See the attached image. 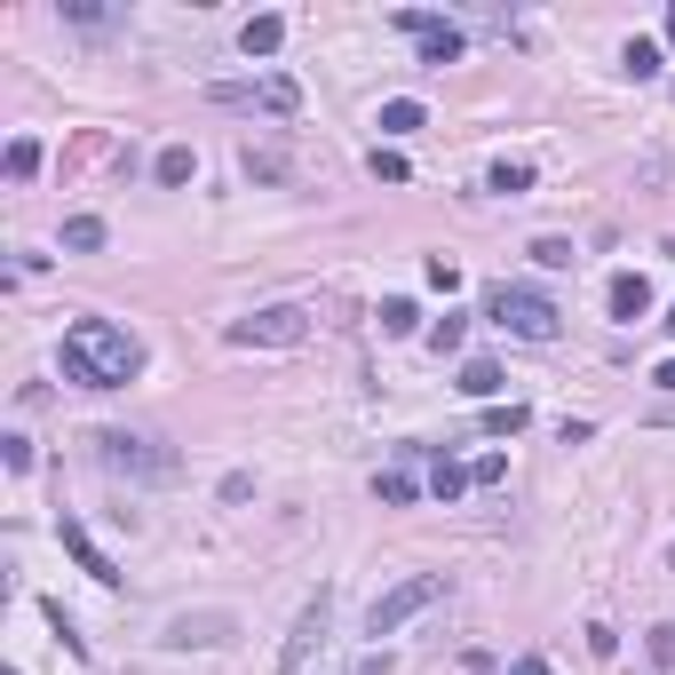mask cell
<instances>
[{
	"mask_svg": "<svg viewBox=\"0 0 675 675\" xmlns=\"http://www.w3.org/2000/svg\"><path fill=\"white\" fill-rule=\"evenodd\" d=\"M279 41H286V24H279V16H247V32H239V48H247V56H279Z\"/></svg>",
	"mask_w": 675,
	"mask_h": 675,
	"instance_id": "4fadbf2b",
	"label": "cell"
},
{
	"mask_svg": "<svg viewBox=\"0 0 675 675\" xmlns=\"http://www.w3.org/2000/svg\"><path fill=\"white\" fill-rule=\"evenodd\" d=\"M485 191H500V199H517V191H532V159H500L493 176H485Z\"/></svg>",
	"mask_w": 675,
	"mask_h": 675,
	"instance_id": "2e32d148",
	"label": "cell"
},
{
	"mask_svg": "<svg viewBox=\"0 0 675 675\" xmlns=\"http://www.w3.org/2000/svg\"><path fill=\"white\" fill-rule=\"evenodd\" d=\"M247 176H255V183H279V176H286V159H279V151H255V144H247Z\"/></svg>",
	"mask_w": 675,
	"mask_h": 675,
	"instance_id": "4316f807",
	"label": "cell"
},
{
	"mask_svg": "<svg viewBox=\"0 0 675 675\" xmlns=\"http://www.w3.org/2000/svg\"><path fill=\"white\" fill-rule=\"evenodd\" d=\"M397 32H414L421 41V64H437V72H446V64H461V24H446V16H429V9H397Z\"/></svg>",
	"mask_w": 675,
	"mask_h": 675,
	"instance_id": "ba28073f",
	"label": "cell"
},
{
	"mask_svg": "<svg viewBox=\"0 0 675 675\" xmlns=\"http://www.w3.org/2000/svg\"><path fill=\"white\" fill-rule=\"evenodd\" d=\"M326 628H334V588H318V596L294 612V635L279 644V675H302V667H311V652L326 644Z\"/></svg>",
	"mask_w": 675,
	"mask_h": 675,
	"instance_id": "52a82bcc",
	"label": "cell"
},
{
	"mask_svg": "<svg viewBox=\"0 0 675 675\" xmlns=\"http://www.w3.org/2000/svg\"><path fill=\"white\" fill-rule=\"evenodd\" d=\"M382 500H390V509H405V500H414L421 485H414V469H382V485H374Z\"/></svg>",
	"mask_w": 675,
	"mask_h": 675,
	"instance_id": "7402d4cb",
	"label": "cell"
},
{
	"mask_svg": "<svg viewBox=\"0 0 675 675\" xmlns=\"http://www.w3.org/2000/svg\"><path fill=\"white\" fill-rule=\"evenodd\" d=\"M525 255H532L540 270H572V239H532Z\"/></svg>",
	"mask_w": 675,
	"mask_h": 675,
	"instance_id": "d4e9b609",
	"label": "cell"
},
{
	"mask_svg": "<svg viewBox=\"0 0 675 675\" xmlns=\"http://www.w3.org/2000/svg\"><path fill=\"white\" fill-rule=\"evenodd\" d=\"M135 374H144V342H135L127 326H112V318H72V326H64V382L120 390Z\"/></svg>",
	"mask_w": 675,
	"mask_h": 675,
	"instance_id": "6da1fadb",
	"label": "cell"
},
{
	"mask_svg": "<svg viewBox=\"0 0 675 675\" xmlns=\"http://www.w3.org/2000/svg\"><path fill=\"white\" fill-rule=\"evenodd\" d=\"M365 167H374L382 183H405V176H414V167H405V151H397V144H374V159H365Z\"/></svg>",
	"mask_w": 675,
	"mask_h": 675,
	"instance_id": "cb8c5ba5",
	"label": "cell"
},
{
	"mask_svg": "<svg viewBox=\"0 0 675 675\" xmlns=\"http://www.w3.org/2000/svg\"><path fill=\"white\" fill-rule=\"evenodd\" d=\"M429 493H437V500H461V493H469V469L437 453V461H429Z\"/></svg>",
	"mask_w": 675,
	"mask_h": 675,
	"instance_id": "5bb4252c",
	"label": "cell"
},
{
	"mask_svg": "<svg viewBox=\"0 0 675 675\" xmlns=\"http://www.w3.org/2000/svg\"><path fill=\"white\" fill-rule=\"evenodd\" d=\"M652 660H660V667L675 660V628H652Z\"/></svg>",
	"mask_w": 675,
	"mask_h": 675,
	"instance_id": "1f68e13d",
	"label": "cell"
},
{
	"mask_svg": "<svg viewBox=\"0 0 675 675\" xmlns=\"http://www.w3.org/2000/svg\"><path fill=\"white\" fill-rule=\"evenodd\" d=\"M667 334H675V311H667Z\"/></svg>",
	"mask_w": 675,
	"mask_h": 675,
	"instance_id": "8d00e7d4",
	"label": "cell"
},
{
	"mask_svg": "<svg viewBox=\"0 0 675 675\" xmlns=\"http://www.w3.org/2000/svg\"><path fill=\"white\" fill-rule=\"evenodd\" d=\"M437 596H446V572H414V581H397L390 596H374V612H365V635H397L414 612H429Z\"/></svg>",
	"mask_w": 675,
	"mask_h": 675,
	"instance_id": "8992f818",
	"label": "cell"
},
{
	"mask_svg": "<svg viewBox=\"0 0 675 675\" xmlns=\"http://www.w3.org/2000/svg\"><path fill=\"white\" fill-rule=\"evenodd\" d=\"M461 334H469V318H453V311H446V318L429 326V350H437V358H446V350H461Z\"/></svg>",
	"mask_w": 675,
	"mask_h": 675,
	"instance_id": "484cf974",
	"label": "cell"
},
{
	"mask_svg": "<svg viewBox=\"0 0 675 675\" xmlns=\"http://www.w3.org/2000/svg\"><path fill=\"white\" fill-rule=\"evenodd\" d=\"M604 302H612V318H620V326H635V318L652 311V279H644V270H620V279L604 286Z\"/></svg>",
	"mask_w": 675,
	"mask_h": 675,
	"instance_id": "8fae6325",
	"label": "cell"
},
{
	"mask_svg": "<svg viewBox=\"0 0 675 675\" xmlns=\"http://www.w3.org/2000/svg\"><path fill=\"white\" fill-rule=\"evenodd\" d=\"M64 247H72V255H95V247H104V215H72V223H64Z\"/></svg>",
	"mask_w": 675,
	"mask_h": 675,
	"instance_id": "d6986e66",
	"label": "cell"
},
{
	"mask_svg": "<svg viewBox=\"0 0 675 675\" xmlns=\"http://www.w3.org/2000/svg\"><path fill=\"white\" fill-rule=\"evenodd\" d=\"M56 540H64V549H72V564L88 572V581H104V588L120 581V572H112V556H104V549H95V540H88V525H72V517H56Z\"/></svg>",
	"mask_w": 675,
	"mask_h": 675,
	"instance_id": "30bf717a",
	"label": "cell"
},
{
	"mask_svg": "<svg viewBox=\"0 0 675 675\" xmlns=\"http://www.w3.org/2000/svg\"><path fill=\"white\" fill-rule=\"evenodd\" d=\"M64 16L72 24H112V9H95V0H64Z\"/></svg>",
	"mask_w": 675,
	"mask_h": 675,
	"instance_id": "f546056e",
	"label": "cell"
},
{
	"mask_svg": "<svg viewBox=\"0 0 675 675\" xmlns=\"http://www.w3.org/2000/svg\"><path fill=\"white\" fill-rule=\"evenodd\" d=\"M429 286H437V294H453V286H461V270H453L446 255H429Z\"/></svg>",
	"mask_w": 675,
	"mask_h": 675,
	"instance_id": "f1b7e54d",
	"label": "cell"
},
{
	"mask_svg": "<svg viewBox=\"0 0 675 675\" xmlns=\"http://www.w3.org/2000/svg\"><path fill=\"white\" fill-rule=\"evenodd\" d=\"M485 318H493L500 334H517V342H556V326H564V311H556L549 294L509 286V279H500V286L485 294Z\"/></svg>",
	"mask_w": 675,
	"mask_h": 675,
	"instance_id": "3957f363",
	"label": "cell"
},
{
	"mask_svg": "<svg viewBox=\"0 0 675 675\" xmlns=\"http://www.w3.org/2000/svg\"><path fill=\"white\" fill-rule=\"evenodd\" d=\"M207 104H223V112H270V120H294V112H302V88H294L286 72H270V80H215V88H207Z\"/></svg>",
	"mask_w": 675,
	"mask_h": 675,
	"instance_id": "277c9868",
	"label": "cell"
},
{
	"mask_svg": "<svg viewBox=\"0 0 675 675\" xmlns=\"http://www.w3.org/2000/svg\"><path fill=\"white\" fill-rule=\"evenodd\" d=\"M95 461L104 477H127V485H167L176 477V453L159 437H135V429H95Z\"/></svg>",
	"mask_w": 675,
	"mask_h": 675,
	"instance_id": "7a4b0ae2",
	"label": "cell"
},
{
	"mask_svg": "<svg viewBox=\"0 0 675 675\" xmlns=\"http://www.w3.org/2000/svg\"><path fill=\"white\" fill-rule=\"evenodd\" d=\"M32 176H41V144L16 135V144H9V183H32Z\"/></svg>",
	"mask_w": 675,
	"mask_h": 675,
	"instance_id": "44dd1931",
	"label": "cell"
},
{
	"mask_svg": "<svg viewBox=\"0 0 675 675\" xmlns=\"http://www.w3.org/2000/svg\"><path fill=\"white\" fill-rule=\"evenodd\" d=\"M453 390H461V397H493V390H500V365H493V358H469Z\"/></svg>",
	"mask_w": 675,
	"mask_h": 675,
	"instance_id": "e0dca14e",
	"label": "cell"
},
{
	"mask_svg": "<svg viewBox=\"0 0 675 675\" xmlns=\"http://www.w3.org/2000/svg\"><path fill=\"white\" fill-rule=\"evenodd\" d=\"M350 675H390V652H374V660H358Z\"/></svg>",
	"mask_w": 675,
	"mask_h": 675,
	"instance_id": "836d02e7",
	"label": "cell"
},
{
	"mask_svg": "<svg viewBox=\"0 0 675 675\" xmlns=\"http://www.w3.org/2000/svg\"><path fill=\"white\" fill-rule=\"evenodd\" d=\"M500 477H509V461H500V453H485V461H469V485H500Z\"/></svg>",
	"mask_w": 675,
	"mask_h": 675,
	"instance_id": "83f0119b",
	"label": "cell"
},
{
	"mask_svg": "<svg viewBox=\"0 0 675 675\" xmlns=\"http://www.w3.org/2000/svg\"><path fill=\"white\" fill-rule=\"evenodd\" d=\"M509 675H549V660H540V652H525V660H517Z\"/></svg>",
	"mask_w": 675,
	"mask_h": 675,
	"instance_id": "d6a6232c",
	"label": "cell"
},
{
	"mask_svg": "<svg viewBox=\"0 0 675 675\" xmlns=\"http://www.w3.org/2000/svg\"><path fill=\"white\" fill-rule=\"evenodd\" d=\"M414 127H421V104H414V95H390V104H382V135L397 144V135H414Z\"/></svg>",
	"mask_w": 675,
	"mask_h": 675,
	"instance_id": "ac0fdd59",
	"label": "cell"
},
{
	"mask_svg": "<svg viewBox=\"0 0 675 675\" xmlns=\"http://www.w3.org/2000/svg\"><path fill=\"white\" fill-rule=\"evenodd\" d=\"M230 628H239L230 612H176L159 644H167V652H207V644H230Z\"/></svg>",
	"mask_w": 675,
	"mask_h": 675,
	"instance_id": "9c48e42d",
	"label": "cell"
},
{
	"mask_svg": "<svg viewBox=\"0 0 675 675\" xmlns=\"http://www.w3.org/2000/svg\"><path fill=\"white\" fill-rule=\"evenodd\" d=\"M414 326H421V311H414L405 294H390V302H382V334H414Z\"/></svg>",
	"mask_w": 675,
	"mask_h": 675,
	"instance_id": "603a6c76",
	"label": "cell"
},
{
	"mask_svg": "<svg viewBox=\"0 0 675 675\" xmlns=\"http://www.w3.org/2000/svg\"><path fill=\"white\" fill-rule=\"evenodd\" d=\"M667 48H675V9H667Z\"/></svg>",
	"mask_w": 675,
	"mask_h": 675,
	"instance_id": "d590c367",
	"label": "cell"
},
{
	"mask_svg": "<svg viewBox=\"0 0 675 675\" xmlns=\"http://www.w3.org/2000/svg\"><path fill=\"white\" fill-rule=\"evenodd\" d=\"M652 382H660V390H675V358H667V365H660V374H652Z\"/></svg>",
	"mask_w": 675,
	"mask_h": 675,
	"instance_id": "e575fe53",
	"label": "cell"
},
{
	"mask_svg": "<svg viewBox=\"0 0 675 675\" xmlns=\"http://www.w3.org/2000/svg\"><path fill=\"white\" fill-rule=\"evenodd\" d=\"M620 72L628 80H660V41H628L620 48Z\"/></svg>",
	"mask_w": 675,
	"mask_h": 675,
	"instance_id": "9a60e30c",
	"label": "cell"
},
{
	"mask_svg": "<svg viewBox=\"0 0 675 675\" xmlns=\"http://www.w3.org/2000/svg\"><path fill=\"white\" fill-rule=\"evenodd\" d=\"M667 255H675V247H667Z\"/></svg>",
	"mask_w": 675,
	"mask_h": 675,
	"instance_id": "f35d334b",
	"label": "cell"
},
{
	"mask_svg": "<svg viewBox=\"0 0 675 675\" xmlns=\"http://www.w3.org/2000/svg\"><path fill=\"white\" fill-rule=\"evenodd\" d=\"M311 342V311H294V302H270L255 318H230V350H294Z\"/></svg>",
	"mask_w": 675,
	"mask_h": 675,
	"instance_id": "5b68a950",
	"label": "cell"
},
{
	"mask_svg": "<svg viewBox=\"0 0 675 675\" xmlns=\"http://www.w3.org/2000/svg\"><path fill=\"white\" fill-rule=\"evenodd\" d=\"M0 453H9V469L24 477V469H32V437H0Z\"/></svg>",
	"mask_w": 675,
	"mask_h": 675,
	"instance_id": "4dcf8cb0",
	"label": "cell"
},
{
	"mask_svg": "<svg viewBox=\"0 0 675 675\" xmlns=\"http://www.w3.org/2000/svg\"><path fill=\"white\" fill-rule=\"evenodd\" d=\"M525 421H532V414H525V405L509 397V405H485V421H477V429H485V437H517Z\"/></svg>",
	"mask_w": 675,
	"mask_h": 675,
	"instance_id": "ffe728a7",
	"label": "cell"
},
{
	"mask_svg": "<svg viewBox=\"0 0 675 675\" xmlns=\"http://www.w3.org/2000/svg\"><path fill=\"white\" fill-rule=\"evenodd\" d=\"M151 176H159V183H167V191H183V183H191V176H199V151H191V144H167V151H159V159H151Z\"/></svg>",
	"mask_w": 675,
	"mask_h": 675,
	"instance_id": "7c38bea8",
	"label": "cell"
},
{
	"mask_svg": "<svg viewBox=\"0 0 675 675\" xmlns=\"http://www.w3.org/2000/svg\"><path fill=\"white\" fill-rule=\"evenodd\" d=\"M667 564H675V549H667Z\"/></svg>",
	"mask_w": 675,
	"mask_h": 675,
	"instance_id": "74e56055",
	"label": "cell"
}]
</instances>
